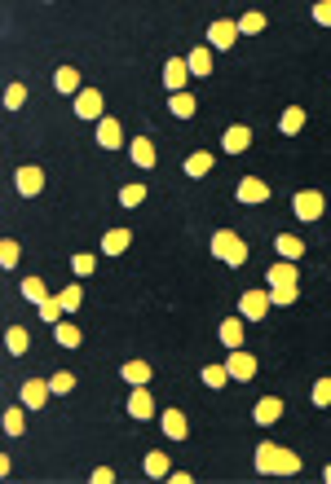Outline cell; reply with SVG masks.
<instances>
[{"label":"cell","mask_w":331,"mask_h":484,"mask_svg":"<svg viewBox=\"0 0 331 484\" xmlns=\"http://www.w3.org/2000/svg\"><path fill=\"white\" fill-rule=\"evenodd\" d=\"M256 471H261V476H296L301 458L278 449V445H261V449H256Z\"/></svg>","instance_id":"1"},{"label":"cell","mask_w":331,"mask_h":484,"mask_svg":"<svg viewBox=\"0 0 331 484\" xmlns=\"http://www.w3.org/2000/svg\"><path fill=\"white\" fill-rule=\"evenodd\" d=\"M212 256H217V260H226L230 269H239V264L247 260V247L239 242V234L221 229V234H212Z\"/></svg>","instance_id":"2"},{"label":"cell","mask_w":331,"mask_h":484,"mask_svg":"<svg viewBox=\"0 0 331 484\" xmlns=\"http://www.w3.org/2000/svg\"><path fill=\"white\" fill-rule=\"evenodd\" d=\"M239 313L247 322H261L265 313H269V290H243V299H239Z\"/></svg>","instance_id":"3"},{"label":"cell","mask_w":331,"mask_h":484,"mask_svg":"<svg viewBox=\"0 0 331 484\" xmlns=\"http://www.w3.org/2000/svg\"><path fill=\"white\" fill-rule=\"evenodd\" d=\"M292 212H296L301 221H318V216H323V194H314V189L296 194V198H292Z\"/></svg>","instance_id":"4"},{"label":"cell","mask_w":331,"mask_h":484,"mask_svg":"<svg viewBox=\"0 0 331 484\" xmlns=\"http://www.w3.org/2000/svg\"><path fill=\"white\" fill-rule=\"evenodd\" d=\"M75 115L80 119H106L102 115V93L98 89H84V93L75 97Z\"/></svg>","instance_id":"5"},{"label":"cell","mask_w":331,"mask_h":484,"mask_svg":"<svg viewBox=\"0 0 331 484\" xmlns=\"http://www.w3.org/2000/svg\"><path fill=\"white\" fill-rule=\"evenodd\" d=\"M208 40H212V48H230L234 40H239V22H226V18L212 22V27H208Z\"/></svg>","instance_id":"6"},{"label":"cell","mask_w":331,"mask_h":484,"mask_svg":"<svg viewBox=\"0 0 331 484\" xmlns=\"http://www.w3.org/2000/svg\"><path fill=\"white\" fill-rule=\"evenodd\" d=\"M49 392H53V387L44 383V379H27V383H22V405H27V409H40L44 401H49Z\"/></svg>","instance_id":"7"},{"label":"cell","mask_w":331,"mask_h":484,"mask_svg":"<svg viewBox=\"0 0 331 484\" xmlns=\"http://www.w3.org/2000/svg\"><path fill=\"white\" fill-rule=\"evenodd\" d=\"M44 189V172L40 167H18V194L22 198H35Z\"/></svg>","instance_id":"8"},{"label":"cell","mask_w":331,"mask_h":484,"mask_svg":"<svg viewBox=\"0 0 331 484\" xmlns=\"http://www.w3.org/2000/svg\"><path fill=\"white\" fill-rule=\"evenodd\" d=\"M226 370H230V379H252V374H256V361L252 357H247L243 353V348H234V353H230V361H226Z\"/></svg>","instance_id":"9"},{"label":"cell","mask_w":331,"mask_h":484,"mask_svg":"<svg viewBox=\"0 0 331 484\" xmlns=\"http://www.w3.org/2000/svg\"><path fill=\"white\" fill-rule=\"evenodd\" d=\"M269 198V185L261 176H243L239 180V203H265Z\"/></svg>","instance_id":"10"},{"label":"cell","mask_w":331,"mask_h":484,"mask_svg":"<svg viewBox=\"0 0 331 484\" xmlns=\"http://www.w3.org/2000/svg\"><path fill=\"white\" fill-rule=\"evenodd\" d=\"M186 75H190V62H186V57H172V62L163 66V84H168V93H181Z\"/></svg>","instance_id":"11"},{"label":"cell","mask_w":331,"mask_h":484,"mask_svg":"<svg viewBox=\"0 0 331 484\" xmlns=\"http://www.w3.org/2000/svg\"><path fill=\"white\" fill-rule=\"evenodd\" d=\"M278 414H283V401H278V396H261V401H256V409H252V418L261 422V427L278 422Z\"/></svg>","instance_id":"12"},{"label":"cell","mask_w":331,"mask_h":484,"mask_svg":"<svg viewBox=\"0 0 331 484\" xmlns=\"http://www.w3.org/2000/svg\"><path fill=\"white\" fill-rule=\"evenodd\" d=\"M221 145H226V154H243L247 145H252V132H247L243 124H234V128H226V137H221Z\"/></svg>","instance_id":"13"},{"label":"cell","mask_w":331,"mask_h":484,"mask_svg":"<svg viewBox=\"0 0 331 484\" xmlns=\"http://www.w3.org/2000/svg\"><path fill=\"white\" fill-rule=\"evenodd\" d=\"M124 132H120V119H98V145H106V150H120Z\"/></svg>","instance_id":"14"},{"label":"cell","mask_w":331,"mask_h":484,"mask_svg":"<svg viewBox=\"0 0 331 484\" xmlns=\"http://www.w3.org/2000/svg\"><path fill=\"white\" fill-rule=\"evenodd\" d=\"M128 154H133L137 167H155V141L150 137H137L133 145H128Z\"/></svg>","instance_id":"15"},{"label":"cell","mask_w":331,"mask_h":484,"mask_svg":"<svg viewBox=\"0 0 331 484\" xmlns=\"http://www.w3.org/2000/svg\"><path fill=\"white\" fill-rule=\"evenodd\" d=\"M217 335H221V344H226V348H243V317H226Z\"/></svg>","instance_id":"16"},{"label":"cell","mask_w":331,"mask_h":484,"mask_svg":"<svg viewBox=\"0 0 331 484\" xmlns=\"http://www.w3.org/2000/svg\"><path fill=\"white\" fill-rule=\"evenodd\" d=\"M128 414H133V418H150V414H155V401H150L146 387H137V392L128 396Z\"/></svg>","instance_id":"17"},{"label":"cell","mask_w":331,"mask_h":484,"mask_svg":"<svg viewBox=\"0 0 331 484\" xmlns=\"http://www.w3.org/2000/svg\"><path fill=\"white\" fill-rule=\"evenodd\" d=\"M265 277H269V286H296V260L274 264V269H269Z\"/></svg>","instance_id":"18"},{"label":"cell","mask_w":331,"mask_h":484,"mask_svg":"<svg viewBox=\"0 0 331 484\" xmlns=\"http://www.w3.org/2000/svg\"><path fill=\"white\" fill-rule=\"evenodd\" d=\"M274 247H278V256H283V260H301V256H305V242H301L296 234H278V238H274Z\"/></svg>","instance_id":"19"},{"label":"cell","mask_w":331,"mask_h":484,"mask_svg":"<svg viewBox=\"0 0 331 484\" xmlns=\"http://www.w3.org/2000/svg\"><path fill=\"white\" fill-rule=\"evenodd\" d=\"M128 242H133L128 229H111V234L102 238V251H106V256H120V251H128Z\"/></svg>","instance_id":"20"},{"label":"cell","mask_w":331,"mask_h":484,"mask_svg":"<svg viewBox=\"0 0 331 484\" xmlns=\"http://www.w3.org/2000/svg\"><path fill=\"white\" fill-rule=\"evenodd\" d=\"M163 431H168L172 440H186V431H190V427H186V414H181V409H163Z\"/></svg>","instance_id":"21"},{"label":"cell","mask_w":331,"mask_h":484,"mask_svg":"<svg viewBox=\"0 0 331 484\" xmlns=\"http://www.w3.org/2000/svg\"><path fill=\"white\" fill-rule=\"evenodd\" d=\"M195 106H199V102H195V97H190V93H172V102H168V111H172L177 119H190V115H195Z\"/></svg>","instance_id":"22"},{"label":"cell","mask_w":331,"mask_h":484,"mask_svg":"<svg viewBox=\"0 0 331 484\" xmlns=\"http://www.w3.org/2000/svg\"><path fill=\"white\" fill-rule=\"evenodd\" d=\"M53 89H57V93H75V89H80V71H75V66H62V71L53 75Z\"/></svg>","instance_id":"23"},{"label":"cell","mask_w":331,"mask_h":484,"mask_svg":"<svg viewBox=\"0 0 331 484\" xmlns=\"http://www.w3.org/2000/svg\"><path fill=\"white\" fill-rule=\"evenodd\" d=\"M35 313H40V322H53V326H57V322H62V313H66V308H62V299H57V295H49L44 304H35Z\"/></svg>","instance_id":"24"},{"label":"cell","mask_w":331,"mask_h":484,"mask_svg":"<svg viewBox=\"0 0 331 484\" xmlns=\"http://www.w3.org/2000/svg\"><path fill=\"white\" fill-rule=\"evenodd\" d=\"M208 172H212V154L208 150H199V154L186 159V176H208Z\"/></svg>","instance_id":"25"},{"label":"cell","mask_w":331,"mask_h":484,"mask_svg":"<svg viewBox=\"0 0 331 484\" xmlns=\"http://www.w3.org/2000/svg\"><path fill=\"white\" fill-rule=\"evenodd\" d=\"M261 31H265V14H261V9H252V14L239 18V35H261Z\"/></svg>","instance_id":"26"},{"label":"cell","mask_w":331,"mask_h":484,"mask_svg":"<svg viewBox=\"0 0 331 484\" xmlns=\"http://www.w3.org/2000/svg\"><path fill=\"white\" fill-rule=\"evenodd\" d=\"M5 348L14 357H22V353H27V331H22V326H9V331H5Z\"/></svg>","instance_id":"27"},{"label":"cell","mask_w":331,"mask_h":484,"mask_svg":"<svg viewBox=\"0 0 331 484\" xmlns=\"http://www.w3.org/2000/svg\"><path fill=\"white\" fill-rule=\"evenodd\" d=\"M278 128H283V132H287V137H292V132H301V128H305V111H301V106H292V111H283V119H278Z\"/></svg>","instance_id":"28"},{"label":"cell","mask_w":331,"mask_h":484,"mask_svg":"<svg viewBox=\"0 0 331 484\" xmlns=\"http://www.w3.org/2000/svg\"><path fill=\"white\" fill-rule=\"evenodd\" d=\"M146 476H150V480H163V476H168V454H146Z\"/></svg>","instance_id":"29"},{"label":"cell","mask_w":331,"mask_h":484,"mask_svg":"<svg viewBox=\"0 0 331 484\" xmlns=\"http://www.w3.org/2000/svg\"><path fill=\"white\" fill-rule=\"evenodd\" d=\"M53 339H57L62 348H75V344H80V331H75L71 322H57V326H53Z\"/></svg>","instance_id":"30"},{"label":"cell","mask_w":331,"mask_h":484,"mask_svg":"<svg viewBox=\"0 0 331 484\" xmlns=\"http://www.w3.org/2000/svg\"><path fill=\"white\" fill-rule=\"evenodd\" d=\"M269 304L292 308V304H296V286H269Z\"/></svg>","instance_id":"31"},{"label":"cell","mask_w":331,"mask_h":484,"mask_svg":"<svg viewBox=\"0 0 331 484\" xmlns=\"http://www.w3.org/2000/svg\"><path fill=\"white\" fill-rule=\"evenodd\" d=\"M190 75H212V53L208 48H195L190 53Z\"/></svg>","instance_id":"32"},{"label":"cell","mask_w":331,"mask_h":484,"mask_svg":"<svg viewBox=\"0 0 331 484\" xmlns=\"http://www.w3.org/2000/svg\"><path fill=\"white\" fill-rule=\"evenodd\" d=\"M22 295H27L31 304H44V299H49V290H44L40 277H27V282H22Z\"/></svg>","instance_id":"33"},{"label":"cell","mask_w":331,"mask_h":484,"mask_svg":"<svg viewBox=\"0 0 331 484\" xmlns=\"http://www.w3.org/2000/svg\"><path fill=\"white\" fill-rule=\"evenodd\" d=\"M124 379L141 387V383H146V379H150V366H146V361H128V366H124Z\"/></svg>","instance_id":"34"},{"label":"cell","mask_w":331,"mask_h":484,"mask_svg":"<svg viewBox=\"0 0 331 484\" xmlns=\"http://www.w3.org/2000/svg\"><path fill=\"white\" fill-rule=\"evenodd\" d=\"M5 431L22 436V431H27V414H22V409H5Z\"/></svg>","instance_id":"35"},{"label":"cell","mask_w":331,"mask_h":484,"mask_svg":"<svg viewBox=\"0 0 331 484\" xmlns=\"http://www.w3.org/2000/svg\"><path fill=\"white\" fill-rule=\"evenodd\" d=\"M18 256H22V247H18L14 238H5V242H0V264H5V269H14V264H18Z\"/></svg>","instance_id":"36"},{"label":"cell","mask_w":331,"mask_h":484,"mask_svg":"<svg viewBox=\"0 0 331 484\" xmlns=\"http://www.w3.org/2000/svg\"><path fill=\"white\" fill-rule=\"evenodd\" d=\"M204 383L208 387H226L230 383V370L226 366H204Z\"/></svg>","instance_id":"37"},{"label":"cell","mask_w":331,"mask_h":484,"mask_svg":"<svg viewBox=\"0 0 331 484\" xmlns=\"http://www.w3.org/2000/svg\"><path fill=\"white\" fill-rule=\"evenodd\" d=\"M49 387H53V392H57V396H66V392H71V387H75V374H71V370H57V374H53V379H49Z\"/></svg>","instance_id":"38"},{"label":"cell","mask_w":331,"mask_h":484,"mask_svg":"<svg viewBox=\"0 0 331 484\" xmlns=\"http://www.w3.org/2000/svg\"><path fill=\"white\" fill-rule=\"evenodd\" d=\"M141 198H146V185H124V189H120V203H124V207H137Z\"/></svg>","instance_id":"39"},{"label":"cell","mask_w":331,"mask_h":484,"mask_svg":"<svg viewBox=\"0 0 331 484\" xmlns=\"http://www.w3.org/2000/svg\"><path fill=\"white\" fill-rule=\"evenodd\" d=\"M314 405H318V409L331 405V379H318V383H314Z\"/></svg>","instance_id":"40"},{"label":"cell","mask_w":331,"mask_h":484,"mask_svg":"<svg viewBox=\"0 0 331 484\" xmlns=\"http://www.w3.org/2000/svg\"><path fill=\"white\" fill-rule=\"evenodd\" d=\"M22 102H27V89H22V84H9V89H5V106H9V111H18Z\"/></svg>","instance_id":"41"},{"label":"cell","mask_w":331,"mask_h":484,"mask_svg":"<svg viewBox=\"0 0 331 484\" xmlns=\"http://www.w3.org/2000/svg\"><path fill=\"white\" fill-rule=\"evenodd\" d=\"M57 299H62V308H66V313H75V308H80V299H84V290H80V286H66Z\"/></svg>","instance_id":"42"},{"label":"cell","mask_w":331,"mask_h":484,"mask_svg":"<svg viewBox=\"0 0 331 484\" xmlns=\"http://www.w3.org/2000/svg\"><path fill=\"white\" fill-rule=\"evenodd\" d=\"M71 269H75L80 277H89V273H93V256H89V251H80V256L71 260Z\"/></svg>","instance_id":"43"},{"label":"cell","mask_w":331,"mask_h":484,"mask_svg":"<svg viewBox=\"0 0 331 484\" xmlns=\"http://www.w3.org/2000/svg\"><path fill=\"white\" fill-rule=\"evenodd\" d=\"M314 18L323 22V27H331V0H318V5H314Z\"/></svg>","instance_id":"44"},{"label":"cell","mask_w":331,"mask_h":484,"mask_svg":"<svg viewBox=\"0 0 331 484\" xmlns=\"http://www.w3.org/2000/svg\"><path fill=\"white\" fill-rule=\"evenodd\" d=\"M111 480H115L111 467H98V471H93V484H111Z\"/></svg>","instance_id":"45"},{"label":"cell","mask_w":331,"mask_h":484,"mask_svg":"<svg viewBox=\"0 0 331 484\" xmlns=\"http://www.w3.org/2000/svg\"><path fill=\"white\" fill-rule=\"evenodd\" d=\"M323 476H327V484H331V463H327V471H323Z\"/></svg>","instance_id":"46"}]
</instances>
